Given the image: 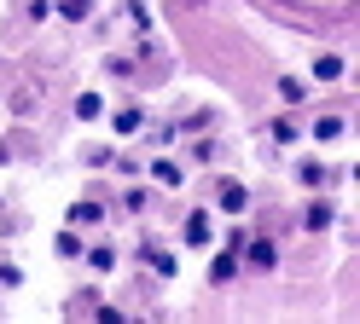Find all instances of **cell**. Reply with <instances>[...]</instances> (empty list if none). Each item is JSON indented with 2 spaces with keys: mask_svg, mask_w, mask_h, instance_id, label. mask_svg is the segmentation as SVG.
<instances>
[{
  "mask_svg": "<svg viewBox=\"0 0 360 324\" xmlns=\"http://www.w3.org/2000/svg\"><path fill=\"white\" fill-rule=\"evenodd\" d=\"M215 208H221V215H250V185H244V180H233V174H221L215 180Z\"/></svg>",
  "mask_w": 360,
  "mask_h": 324,
  "instance_id": "cell-1",
  "label": "cell"
},
{
  "mask_svg": "<svg viewBox=\"0 0 360 324\" xmlns=\"http://www.w3.org/2000/svg\"><path fill=\"white\" fill-rule=\"evenodd\" d=\"M238 261L250 266V272H274V266H279V243H274V238H244V243H238Z\"/></svg>",
  "mask_w": 360,
  "mask_h": 324,
  "instance_id": "cell-2",
  "label": "cell"
},
{
  "mask_svg": "<svg viewBox=\"0 0 360 324\" xmlns=\"http://www.w3.org/2000/svg\"><path fill=\"white\" fill-rule=\"evenodd\" d=\"M82 261H87V272H94V278H110V272L122 266V249L99 238V243H82Z\"/></svg>",
  "mask_w": 360,
  "mask_h": 324,
  "instance_id": "cell-3",
  "label": "cell"
},
{
  "mask_svg": "<svg viewBox=\"0 0 360 324\" xmlns=\"http://www.w3.org/2000/svg\"><path fill=\"white\" fill-rule=\"evenodd\" d=\"M110 133H117V139H140L146 133V104H117V110H110Z\"/></svg>",
  "mask_w": 360,
  "mask_h": 324,
  "instance_id": "cell-4",
  "label": "cell"
},
{
  "mask_svg": "<svg viewBox=\"0 0 360 324\" xmlns=\"http://www.w3.org/2000/svg\"><path fill=\"white\" fill-rule=\"evenodd\" d=\"M146 174H151V185H163V191H180V185H186V162H174V156H151V162H146Z\"/></svg>",
  "mask_w": 360,
  "mask_h": 324,
  "instance_id": "cell-5",
  "label": "cell"
},
{
  "mask_svg": "<svg viewBox=\"0 0 360 324\" xmlns=\"http://www.w3.org/2000/svg\"><path fill=\"white\" fill-rule=\"evenodd\" d=\"M343 76H349V58H343V53H314V64H308V81L331 87V81H343Z\"/></svg>",
  "mask_w": 360,
  "mask_h": 324,
  "instance_id": "cell-6",
  "label": "cell"
},
{
  "mask_svg": "<svg viewBox=\"0 0 360 324\" xmlns=\"http://www.w3.org/2000/svg\"><path fill=\"white\" fill-rule=\"evenodd\" d=\"M64 226H76V231H94V226H105V203H99V197H82V203H70V208H64Z\"/></svg>",
  "mask_w": 360,
  "mask_h": 324,
  "instance_id": "cell-7",
  "label": "cell"
},
{
  "mask_svg": "<svg viewBox=\"0 0 360 324\" xmlns=\"http://www.w3.org/2000/svg\"><path fill=\"white\" fill-rule=\"evenodd\" d=\"M134 255H140V261H146L157 278H174V272H180V249H163V243H140Z\"/></svg>",
  "mask_w": 360,
  "mask_h": 324,
  "instance_id": "cell-8",
  "label": "cell"
},
{
  "mask_svg": "<svg viewBox=\"0 0 360 324\" xmlns=\"http://www.w3.org/2000/svg\"><path fill=\"white\" fill-rule=\"evenodd\" d=\"M331 220H337V203H331V197H314V203L302 208V231H308V238L331 231Z\"/></svg>",
  "mask_w": 360,
  "mask_h": 324,
  "instance_id": "cell-9",
  "label": "cell"
},
{
  "mask_svg": "<svg viewBox=\"0 0 360 324\" xmlns=\"http://www.w3.org/2000/svg\"><path fill=\"white\" fill-rule=\"evenodd\" d=\"M308 133H314V145H337V139L349 133V116L326 110V116H314V122H308Z\"/></svg>",
  "mask_w": 360,
  "mask_h": 324,
  "instance_id": "cell-10",
  "label": "cell"
},
{
  "mask_svg": "<svg viewBox=\"0 0 360 324\" xmlns=\"http://www.w3.org/2000/svg\"><path fill=\"white\" fill-rule=\"evenodd\" d=\"M238 272H244V261H238V249H227V243H221V255H210V284L221 290V284H233Z\"/></svg>",
  "mask_w": 360,
  "mask_h": 324,
  "instance_id": "cell-11",
  "label": "cell"
},
{
  "mask_svg": "<svg viewBox=\"0 0 360 324\" xmlns=\"http://www.w3.org/2000/svg\"><path fill=\"white\" fill-rule=\"evenodd\" d=\"M297 185H302V191H326V185H331V168H326L320 156H302V162H297Z\"/></svg>",
  "mask_w": 360,
  "mask_h": 324,
  "instance_id": "cell-12",
  "label": "cell"
},
{
  "mask_svg": "<svg viewBox=\"0 0 360 324\" xmlns=\"http://www.w3.org/2000/svg\"><path fill=\"white\" fill-rule=\"evenodd\" d=\"M180 238H186V249H210V238H215V231H210V208H192Z\"/></svg>",
  "mask_w": 360,
  "mask_h": 324,
  "instance_id": "cell-13",
  "label": "cell"
},
{
  "mask_svg": "<svg viewBox=\"0 0 360 324\" xmlns=\"http://www.w3.org/2000/svg\"><path fill=\"white\" fill-rule=\"evenodd\" d=\"M274 93H279V104L297 110V104H308V76H279V81H274Z\"/></svg>",
  "mask_w": 360,
  "mask_h": 324,
  "instance_id": "cell-14",
  "label": "cell"
},
{
  "mask_svg": "<svg viewBox=\"0 0 360 324\" xmlns=\"http://www.w3.org/2000/svg\"><path fill=\"white\" fill-rule=\"evenodd\" d=\"M99 116H105V93L99 87H82L76 93V122H99Z\"/></svg>",
  "mask_w": 360,
  "mask_h": 324,
  "instance_id": "cell-15",
  "label": "cell"
},
{
  "mask_svg": "<svg viewBox=\"0 0 360 324\" xmlns=\"http://www.w3.org/2000/svg\"><path fill=\"white\" fill-rule=\"evenodd\" d=\"M53 255H58V261H82V231L76 226H58L53 231Z\"/></svg>",
  "mask_w": 360,
  "mask_h": 324,
  "instance_id": "cell-16",
  "label": "cell"
},
{
  "mask_svg": "<svg viewBox=\"0 0 360 324\" xmlns=\"http://www.w3.org/2000/svg\"><path fill=\"white\" fill-rule=\"evenodd\" d=\"M53 18H64V23H87V18H94V0H53Z\"/></svg>",
  "mask_w": 360,
  "mask_h": 324,
  "instance_id": "cell-17",
  "label": "cell"
},
{
  "mask_svg": "<svg viewBox=\"0 0 360 324\" xmlns=\"http://www.w3.org/2000/svg\"><path fill=\"white\" fill-rule=\"evenodd\" d=\"M297 133H302V128H297V116H290V110H279L274 122H267V139H274V145H290Z\"/></svg>",
  "mask_w": 360,
  "mask_h": 324,
  "instance_id": "cell-18",
  "label": "cell"
},
{
  "mask_svg": "<svg viewBox=\"0 0 360 324\" xmlns=\"http://www.w3.org/2000/svg\"><path fill=\"white\" fill-rule=\"evenodd\" d=\"M210 128H215V110H192V116H186V122H180L174 133H210Z\"/></svg>",
  "mask_w": 360,
  "mask_h": 324,
  "instance_id": "cell-19",
  "label": "cell"
},
{
  "mask_svg": "<svg viewBox=\"0 0 360 324\" xmlns=\"http://www.w3.org/2000/svg\"><path fill=\"white\" fill-rule=\"evenodd\" d=\"M146 203H151L146 185H128V191H122V208H128V215H146Z\"/></svg>",
  "mask_w": 360,
  "mask_h": 324,
  "instance_id": "cell-20",
  "label": "cell"
},
{
  "mask_svg": "<svg viewBox=\"0 0 360 324\" xmlns=\"http://www.w3.org/2000/svg\"><path fill=\"white\" fill-rule=\"evenodd\" d=\"M105 168H117V174L128 180V174H140V168H146V162H140V156H110V162H105Z\"/></svg>",
  "mask_w": 360,
  "mask_h": 324,
  "instance_id": "cell-21",
  "label": "cell"
},
{
  "mask_svg": "<svg viewBox=\"0 0 360 324\" xmlns=\"http://www.w3.org/2000/svg\"><path fill=\"white\" fill-rule=\"evenodd\" d=\"M128 18H134V29H151V6L146 0H128Z\"/></svg>",
  "mask_w": 360,
  "mask_h": 324,
  "instance_id": "cell-22",
  "label": "cell"
},
{
  "mask_svg": "<svg viewBox=\"0 0 360 324\" xmlns=\"http://www.w3.org/2000/svg\"><path fill=\"white\" fill-rule=\"evenodd\" d=\"M18 284H24V272H18L12 261H0V290H18Z\"/></svg>",
  "mask_w": 360,
  "mask_h": 324,
  "instance_id": "cell-23",
  "label": "cell"
},
{
  "mask_svg": "<svg viewBox=\"0 0 360 324\" xmlns=\"http://www.w3.org/2000/svg\"><path fill=\"white\" fill-rule=\"evenodd\" d=\"M24 18H35V23H47V18H53V0H30V12H24Z\"/></svg>",
  "mask_w": 360,
  "mask_h": 324,
  "instance_id": "cell-24",
  "label": "cell"
},
{
  "mask_svg": "<svg viewBox=\"0 0 360 324\" xmlns=\"http://www.w3.org/2000/svg\"><path fill=\"white\" fill-rule=\"evenodd\" d=\"M192 162H215V139H198V145H192Z\"/></svg>",
  "mask_w": 360,
  "mask_h": 324,
  "instance_id": "cell-25",
  "label": "cell"
}]
</instances>
